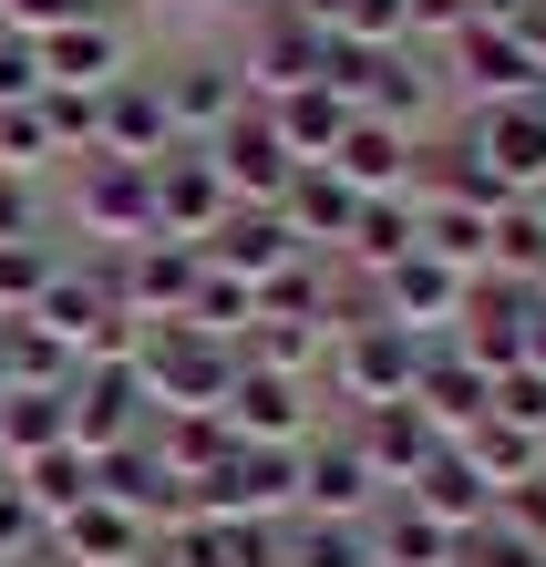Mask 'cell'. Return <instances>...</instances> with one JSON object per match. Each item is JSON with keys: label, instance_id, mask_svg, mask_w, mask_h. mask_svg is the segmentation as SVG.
<instances>
[{"label": "cell", "instance_id": "obj_39", "mask_svg": "<svg viewBox=\"0 0 546 567\" xmlns=\"http://www.w3.org/2000/svg\"><path fill=\"white\" fill-rule=\"evenodd\" d=\"M83 11H104V0H0V31H62V21H83Z\"/></svg>", "mask_w": 546, "mask_h": 567}, {"label": "cell", "instance_id": "obj_16", "mask_svg": "<svg viewBox=\"0 0 546 567\" xmlns=\"http://www.w3.org/2000/svg\"><path fill=\"white\" fill-rule=\"evenodd\" d=\"M124 73H134V42H124L114 11H83V21L42 31V83H62V93H104V83H124Z\"/></svg>", "mask_w": 546, "mask_h": 567}, {"label": "cell", "instance_id": "obj_30", "mask_svg": "<svg viewBox=\"0 0 546 567\" xmlns=\"http://www.w3.org/2000/svg\"><path fill=\"white\" fill-rule=\"evenodd\" d=\"M62 444V392H0V464H21L31 454H52Z\"/></svg>", "mask_w": 546, "mask_h": 567}, {"label": "cell", "instance_id": "obj_38", "mask_svg": "<svg viewBox=\"0 0 546 567\" xmlns=\"http://www.w3.org/2000/svg\"><path fill=\"white\" fill-rule=\"evenodd\" d=\"M495 423H516V433L546 444V372H505L495 382Z\"/></svg>", "mask_w": 546, "mask_h": 567}, {"label": "cell", "instance_id": "obj_40", "mask_svg": "<svg viewBox=\"0 0 546 567\" xmlns=\"http://www.w3.org/2000/svg\"><path fill=\"white\" fill-rule=\"evenodd\" d=\"M11 238H42V196H31V176H0V248Z\"/></svg>", "mask_w": 546, "mask_h": 567}, {"label": "cell", "instance_id": "obj_8", "mask_svg": "<svg viewBox=\"0 0 546 567\" xmlns=\"http://www.w3.org/2000/svg\"><path fill=\"white\" fill-rule=\"evenodd\" d=\"M237 83H248V104H279V93H299V83H330V31L299 21L289 0H268L258 42L237 52Z\"/></svg>", "mask_w": 546, "mask_h": 567}, {"label": "cell", "instance_id": "obj_33", "mask_svg": "<svg viewBox=\"0 0 546 567\" xmlns=\"http://www.w3.org/2000/svg\"><path fill=\"white\" fill-rule=\"evenodd\" d=\"M52 557V526H42V506L0 475V567H42Z\"/></svg>", "mask_w": 546, "mask_h": 567}, {"label": "cell", "instance_id": "obj_43", "mask_svg": "<svg viewBox=\"0 0 546 567\" xmlns=\"http://www.w3.org/2000/svg\"><path fill=\"white\" fill-rule=\"evenodd\" d=\"M526 207H536V217H546V196H526Z\"/></svg>", "mask_w": 546, "mask_h": 567}, {"label": "cell", "instance_id": "obj_9", "mask_svg": "<svg viewBox=\"0 0 546 567\" xmlns=\"http://www.w3.org/2000/svg\"><path fill=\"white\" fill-rule=\"evenodd\" d=\"M114 299H124V320L134 330H176L186 320V299H196V279H207V258L196 248H165V238H145V248H114Z\"/></svg>", "mask_w": 546, "mask_h": 567}, {"label": "cell", "instance_id": "obj_27", "mask_svg": "<svg viewBox=\"0 0 546 567\" xmlns=\"http://www.w3.org/2000/svg\"><path fill=\"white\" fill-rule=\"evenodd\" d=\"M371 557H382V567H464V537L433 526L423 506H402V495H382V516H371Z\"/></svg>", "mask_w": 546, "mask_h": 567}, {"label": "cell", "instance_id": "obj_24", "mask_svg": "<svg viewBox=\"0 0 546 567\" xmlns=\"http://www.w3.org/2000/svg\"><path fill=\"white\" fill-rule=\"evenodd\" d=\"M402 506H423L433 526H454V537H474V526H485V516H495V495H485V485H474V464H464L454 444H443V454L423 464V475H413V485H402Z\"/></svg>", "mask_w": 546, "mask_h": 567}, {"label": "cell", "instance_id": "obj_1", "mask_svg": "<svg viewBox=\"0 0 546 567\" xmlns=\"http://www.w3.org/2000/svg\"><path fill=\"white\" fill-rule=\"evenodd\" d=\"M145 423H155V392H145V361L114 351V361H83L73 392H62V444L73 454H124V444H145Z\"/></svg>", "mask_w": 546, "mask_h": 567}, {"label": "cell", "instance_id": "obj_14", "mask_svg": "<svg viewBox=\"0 0 546 567\" xmlns=\"http://www.w3.org/2000/svg\"><path fill=\"white\" fill-rule=\"evenodd\" d=\"M299 516H351V526L382 516V475L361 464L351 433H310L299 444Z\"/></svg>", "mask_w": 546, "mask_h": 567}, {"label": "cell", "instance_id": "obj_41", "mask_svg": "<svg viewBox=\"0 0 546 567\" xmlns=\"http://www.w3.org/2000/svg\"><path fill=\"white\" fill-rule=\"evenodd\" d=\"M402 11H413V42H454L464 21H485L474 0H402Z\"/></svg>", "mask_w": 546, "mask_h": 567}, {"label": "cell", "instance_id": "obj_18", "mask_svg": "<svg viewBox=\"0 0 546 567\" xmlns=\"http://www.w3.org/2000/svg\"><path fill=\"white\" fill-rule=\"evenodd\" d=\"M134 557H155V526L114 506V495H93V506H73L52 526V567H134Z\"/></svg>", "mask_w": 546, "mask_h": 567}, {"label": "cell", "instance_id": "obj_6", "mask_svg": "<svg viewBox=\"0 0 546 567\" xmlns=\"http://www.w3.org/2000/svg\"><path fill=\"white\" fill-rule=\"evenodd\" d=\"M454 145L485 165L505 196H546V93H526V104H474L454 124Z\"/></svg>", "mask_w": 546, "mask_h": 567}, {"label": "cell", "instance_id": "obj_32", "mask_svg": "<svg viewBox=\"0 0 546 567\" xmlns=\"http://www.w3.org/2000/svg\"><path fill=\"white\" fill-rule=\"evenodd\" d=\"M52 269H62L52 227H42V238H11V248H0V320H31V310H42Z\"/></svg>", "mask_w": 546, "mask_h": 567}, {"label": "cell", "instance_id": "obj_12", "mask_svg": "<svg viewBox=\"0 0 546 567\" xmlns=\"http://www.w3.org/2000/svg\"><path fill=\"white\" fill-rule=\"evenodd\" d=\"M207 165H217L227 207H279V196H289V176H299V155L279 145V124H268V104H248V114H237L227 135L207 145Z\"/></svg>", "mask_w": 546, "mask_h": 567}, {"label": "cell", "instance_id": "obj_17", "mask_svg": "<svg viewBox=\"0 0 546 567\" xmlns=\"http://www.w3.org/2000/svg\"><path fill=\"white\" fill-rule=\"evenodd\" d=\"M330 176L351 186V196H413V176H423V135H402V124H371V114H351V135L330 145Z\"/></svg>", "mask_w": 546, "mask_h": 567}, {"label": "cell", "instance_id": "obj_35", "mask_svg": "<svg viewBox=\"0 0 546 567\" xmlns=\"http://www.w3.org/2000/svg\"><path fill=\"white\" fill-rule=\"evenodd\" d=\"M464 567H546V537H526L516 516H485L464 537Z\"/></svg>", "mask_w": 546, "mask_h": 567}, {"label": "cell", "instance_id": "obj_42", "mask_svg": "<svg viewBox=\"0 0 546 567\" xmlns=\"http://www.w3.org/2000/svg\"><path fill=\"white\" fill-rule=\"evenodd\" d=\"M526 372H546V289H536V320H526Z\"/></svg>", "mask_w": 546, "mask_h": 567}, {"label": "cell", "instance_id": "obj_10", "mask_svg": "<svg viewBox=\"0 0 546 567\" xmlns=\"http://www.w3.org/2000/svg\"><path fill=\"white\" fill-rule=\"evenodd\" d=\"M217 423L237 433V444H310V372H268V361H237V382H227V403Z\"/></svg>", "mask_w": 546, "mask_h": 567}, {"label": "cell", "instance_id": "obj_26", "mask_svg": "<svg viewBox=\"0 0 546 567\" xmlns=\"http://www.w3.org/2000/svg\"><path fill=\"white\" fill-rule=\"evenodd\" d=\"M413 258V196H361L351 238H340V269H361V289Z\"/></svg>", "mask_w": 546, "mask_h": 567}, {"label": "cell", "instance_id": "obj_44", "mask_svg": "<svg viewBox=\"0 0 546 567\" xmlns=\"http://www.w3.org/2000/svg\"><path fill=\"white\" fill-rule=\"evenodd\" d=\"M104 11H124V0H104Z\"/></svg>", "mask_w": 546, "mask_h": 567}, {"label": "cell", "instance_id": "obj_2", "mask_svg": "<svg viewBox=\"0 0 546 567\" xmlns=\"http://www.w3.org/2000/svg\"><path fill=\"white\" fill-rule=\"evenodd\" d=\"M31 330H42V341L73 361V372H83V361H114V351H134V341H145V330L124 320L114 279H104V269H73V258L52 269V289H42V310H31Z\"/></svg>", "mask_w": 546, "mask_h": 567}, {"label": "cell", "instance_id": "obj_4", "mask_svg": "<svg viewBox=\"0 0 546 567\" xmlns=\"http://www.w3.org/2000/svg\"><path fill=\"white\" fill-rule=\"evenodd\" d=\"M62 217L104 248H145L155 238V165H124V155H83L73 186H62Z\"/></svg>", "mask_w": 546, "mask_h": 567}, {"label": "cell", "instance_id": "obj_34", "mask_svg": "<svg viewBox=\"0 0 546 567\" xmlns=\"http://www.w3.org/2000/svg\"><path fill=\"white\" fill-rule=\"evenodd\" d=\"M62 145H52V124H42V104H11L0 114V176H42Z\"/></svg>", "mask_w": 546, "mask_h": 567}, {"label": "cell", "instance_id": "obj_5", "mask_svg": "<svg viewBox=\"0 0 546 567\" xmlns=\"http://www.w3.org/2000/svg\"><path fill=\"white\" fill-rule=\"evenodd\" d=\"M134 361H145V392H155V413H217L227 403V382H237V351L207 341V330H145L134 341Z\"/></svg>", "mask_w": 546, "mask_h": 567}, {"label": "cell", "instance_id": "obj_11", "mask_svg": "<svg viewBox=\"0 0 546 567\" xmlns=\"http://www.w3.org/2000/svg\"><path fill=\"white\" fill-rule=\"evenodd\" d=\"M474 310V279L454 269H433V258H402V269L371 279V320H392V330H413V341H454Z\"/></svg>", "mask_w": 546, "mask_h": 567}, {"label": "cell", "instance_id": "obj_21", "mask_svg": "<svg viewBox=\"0 0 546 567\" xmlns=\"http://www.w3.org/2000/svg\"><path fill=\"white\" fill-rule=\"evenodd\" d=\"M413 413L443 433V444H454V433H474V423L495 413V382L474 372L454 341H433V351H423V382H413Z\"/></svg>", "mask_w": 546, "mask_h": 567}, {"label": "cell", "instance_id": "obj_15", "mask_svg": "<svg viewBox=\"0 0 546 567\" xmlns=\"http://www.w3.org/2000/svg\"><path fill=\"white\" fill-rule=\"evenodd\" d=\"M217 217H227V186H217L207 145H176V155L155 165V238L165 248H207Z\"/></svg>", "mask_w": 546, "mask_h": 567}, {"label": "cell", "instance_id": "obj_25", "mask_svg": "<svg viewBox=\"0 0 546 567\" xmlns=\"http://www.w3.org/2000/svg\"><path fill=\"white\" fill-rule=\"evenodd\" d=\"M454 454L474 464V485H485V495H516V485H536L546 475V444H536V433H516V423H474V433H454Z\"/></svg>", "mask_w": 546, "mask_h": 567}, {"label": "cell", "instance_id": "obj_22", "mask_svg": "<svg viewBox=\"0 0 546 567\" xmlns=\"http://www.w3.org/2000/svg\"><path fill=\"white\" fill-rule=\"evenodd\" d=\"M351 444H361L371 475H382V495H402V485H413L423 464L443 454V433H433L413 403H382V413H351Z\"/></svg>", "mask_w": 546, "mask_h": 567}, {"label": "cell", "instance_id": "obj_36", "mask_svg": "<svg viewBox=\"0 0 546 567\" xmlns=\"http://www.w3.org/2000/svg\"><path fill=\"white\" fill-rule=\"evenodd\" d=\"M42 124H52V145L62 155H93V124H104V114H93V93H62V83H42Z\"/></svg>", "mask_w": 546, "mask_h": 567}, {"label": "cell", "instance_id": "obj_20", "mask_svg": "<svg viewBox=\"0 0 546 567\" xmlns=\"http://www.w3.org/2000/svg\"><path fill=\"white\" fill-rule=\"evenodd\" d=\"M165 83V114H176V145H217L237 114H248V83L227 73V62H176V73H155Z\"/></svg>", "mask_w": 546, "mask_h": 567}, {"label": "cell", "instance_id": "obj_23", "mask_svg": "<svg viewBox=\"0 0 546 567\" xmlns=\"http://www.w3.org/2000/svg\"><path fill=\"white\" fill-rule=\"evenodd\" d=\"M279 217H289V238L299 258H340V238H351V217H361V196L330 176V165H299L289 196H279Z\"/></svg>", "mask_w": 546, "mask_h": 567}, {"label": "cell", "instance_id": "obj_13", "mask_svg": "<svg viewBox=\"0 0 546 567\" xmlns=\"http://www.w3.org/2000/svg\"><path fill=\"white\" fill-rule=\"evenodd\" d=\"M93 155H124V165H165L176 155V114H165V83L155 73H124V83H104L93 93Z\"/></svg>", "mask_w": 546, "mask_h": 567}, {"label": "cell", "instance_id": "obj_7", "mask_svg": "<svg viewBox=\"0 0 546 567\" xmlns=\"http://www.w3.org/2000/svg\"><path fill=\"white\" fill-rule=\"evenodd\" d=\"M443 62H454V83H464V114L546 93V62H536V42H526L516 21H464L454 42H443Z\"/></svg>", "mask_w": 546, "mask_h": 567}, {"label": "cell", "instance_id": "obj_19", "mask_svg": "<svg viewBox=\"0 0 546 567\" xmlns=\"http://www.w3.org/2000/svg\"><path fill=\"white\" fill-rule=\"evenodd\" d=\"M196 258H207L217 279H248V289H258V279H279L289 258H299V238H289V217H279V207H227V217H217V238L196 248Z\"/></svg>", "mask_w": 546, "mask_h": 567}, {"label": "cell", "instance_id": "obj_31", "mask_svg": "<svg viewBox=\"0 0 546 567\" xmlns=\"http://www.w3.org/2000/svg\"><path fill=\"white\" fill-rule=\"evenodd\" d=\"M289 567H382V557H371V526L351 516H289Z\"/></svg>", "mask_w": 546, "mask_h": 567}, {"label": "cell", "instance_id": "obj_37", "mask_svg": "<svg viewBox=\"0 0 546 567\" xmlns=\"http://www.w3.org/2000/svg\"><path fill=\"white\" fill-rule=\"evenodd\" d=\"M11 104H42V42L31 31H0V114Z\"/></svg>", "mask_w": 546, "mask_h": 567}, {"label": "cell", "instance_id": "obj_29", "mask_svg": "<svg viewBox=\"0 0 546 567\" xmlns=\"http://www.w3.org/2000/svg\"><path fill=\"white\" fill-rule=\"evenodd\" d=\"M31 506H42V526H62L73 506H93V454H73V444H52V454H31L21 475H11Z\"/></svg>", "mask_w": 546, "mask_h": 567}, {"label": "cell", "instance_id": "obj_28", "mask_svg": "<svg viewBox=\"0 0 546 567\" xmlns=\"http://www.w3.org/2000/svg\"><path fill=\"white\" fill-rule=\"evenodd\" d=\"M268 124H279V145H289L299 165H330V145L351 135V104H340L330 83H299V93H279V104H268Z\"/></svg>", "mask_w": 546, "mask_h": 567}, {"label": "cell", "instance_id": "obj_3", "mask_svg": "<svg viewBox=\"0 0 546 567\" xmlns=\"http://www.w3.org/2000/svg\"><path fill=\"white\" fill-rule=\"evenodd\" d=\"M423 351L433 341H413V330H392V320H340V341H330V392L351 413H382V403H413V382H423Z\"/></svg>", "mask_w": 546, "mask_h": 567}]
</instances>
